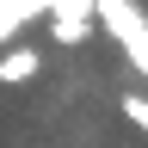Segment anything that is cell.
Returning a JSON list of instances; mask_svg holds the SVG:
<instances>
[{"instance_id":"cell-1","label":"cell","mask_w":148,"mask_h":148,"mask_svg":"<svg viewBox=\"0 0 148 148\" xmlns=\"http://www.w3.org/2000/svg\"><path fill=\"white\" fill-rule=\"evenodd\" d=\"M92 6H99V0H56V6H43L49 37L56 43H86L92 37Z\"/></svg>"},{"instance_id":"cell-2","label":"cell","mask_w":148,"mask_h":148,"mask_svg":"<svg viewBox=\"0 0 148 148\" xmlns=\"http://www.w3.org/2000/svg\"><path fill=\"white\" fill-rule=\"evenodd\" d=\"M92 18H105L111 37L117 43H130V62L148 68V37H142V6H92Z\"/></svg>"},{"instance_id":"cell-3","label":"cell","mask_w":148,"mask_h":148,"mask_svg":"<svg viewBox=\"0 0 148 148\" xmlns=\"http://www.w3.org/2000/svg\"><path fill=\"white\" fill-rule=\"evenodd\" d=\"M37 74H43V56H37V49L12 43L6 56H0V86H31Z\"/></svg>"},{"instance_id":"cell-4","label":"cell","mask_w":148,"mask_h":148,"mask_svg":"<svg viewBox=\"0 0 148 148\" xmlns=\"http://www.w3.org/2000/svg\"><path fill=\"white\" fill-rule=\"evenodd\" d=\"M31 18H43V6H37V0H6V6H0V43H12Z\"/></svg>"}]
</instances>
